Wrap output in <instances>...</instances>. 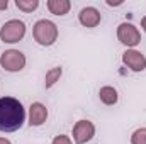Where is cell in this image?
<instances>
[{
    "label": "cell",
    "instance_id": "18",
    "mask_svg": "<svg viewBox=\"0 0 146 144\" xmlns=\"http://www.w3.org/2000/svg\"><path fill=\"white\" fill-rule=\"evenodd\" d=\"M141 29L145 31V34H146V15L143 17V19H141Z\"/></svg>",
    "mask_w": 146,
    "mask_h": 144
},
{
    "label": "cell",
    "instance_id": "16",
    "mask_svg": "<svg viewBox=\"0 0 146 144\" xmlns=\"http://www.w3.org/2000/svg\"><path fill=\"white\" fill-rule=\"evenodd\" d=\"M106 3H107L109 7H121V5H122L124 2H122V0H117V2H112V0H106Z\"/></svg>",
    "mask_w": 146,
    "mask_h": 144
},
{
    "label": "cell",
    "instance_id": "19",
    "mask_svg": "<svg viewBox=\"0 0 146 144\" xmlns=\"http://www.w3.org/2000/svg\"><path fill=\"white\" fill-rule=\"evenodd\" d=\"M0 144H12V143H10V139H7V137H0Z\"/></svg>",
    "mask_w": 146,
    "mask_h": 144
},
{
    "label": "cell",
    "instance_id": "8",
    "mask_svg": "<svg viewBox=\"0 0 146 144\" xmlns=\"http://www.w3.org/2000/svg\"><path fill=\"white\" fill-rule=\"evenodd\" d=\"M49 117V112L48 107L42 104V102H33L29 105V112H27V124L31 127H41L46 124Z\"/></svg>",
    "mask_w": 146,
    "mask_h": 144
},
{
    "label": "cell",
    "instance_id": "7",
    "mask_svg": "<svg viewBox=\"0 0 146 144\" xmlns=\"http://www.w3.org/2000/svg\"><path fill=\"white\" fill-rule=\"evenodd\" d=\"M121 59H122V65L133 73H141L146 70V56L139 49H126Z\"/></svg>",
    "mask_w": 146,
    "mask_h": 144
},
{
    "label": "cell",
    "instance_id": "14",
    "mask_svg": "<svg viewBox=\"0 0 146 144\" xmlns=\"http://www.w3.org/2000/svg\"><path fill=\"white\" fill-rule=\"evenodd\" d=\"M131 144H146V127H138L131 132Z\"/></svg>",
    "mask_w": 146,
    "mask_h": 144
},
{
    "label": "cell",
    "instance_id": "1",
    "mask_svg": "<svg viewBox=\"0 0 146 144\" xmlns=\"http://www.w3.org/2000/svg\"><path fill=\"white\" fill-rule=\"evenodd\" d=\"M27 112L15 97H0V132H15L26 124Z\"/></svg>",
    "mask_w": 146,
    "mask_h": 144
},
{
    "label": "cell",
    "instance_id": "17",
    "mask_svg": "<svg viewBox=\"0 0 146 144\" xmlns=\"http://www.w3.org/2000/svg\"><path fill=\"white\" fill-rule=\"evenodd\" d=\"M9 9V0H0V12Z\"/></svg>",
    "mask_w": 146,
    "mask_h": 144
},
{
    "label": "cell",
    "instance_id": "12",
    "mask_svg": "<svg viewBox=\"0 0 146 144\" xmlns=\"http://www.w3.org/2000/svg\"><path fill=\"white\" fill-rule=\"evenodd\" d=\"M61 76H63V68L61 66H53V68H49L46 75H44V88L46 90H51L60 80H61Z\"/></svg>",
    "mask_w": 146,
    "mask_h": 144
},
{
    "label": "cell",
    "instance_id": "15",
    "mask_svg": "<svg viewBox=\"0 0 146 144\" xmlns=\"http://www.w3.org/2000/svg\"><path fill=\"white\" fill-rule=\"evenodd\" d=\"M51 144H73V141H72V137L66 136V134H58V136L53 137Z\"/></svg>",
    "mask_w": 146,
    "mask_h": 144
},
{
    "label": "cell",
    "instance_id": "3",
    "mask_svg": "<svg viewBox=\"0 0 146 144\" xmlns=\"http://www.w3.org/2000/svg\"><path fill=\"white\" fill-rule=\"evenodd\" d=\"M27 32V26L21 19H9L0 27V41L3 44H17L21 42Z\"/></svg>",
    "mask_w": 146,
    "mask_h": 144
},
{
    "label": "cell",
    "instance_id": "10",
    "mask_svg": "<svg viewBox=\"0 0 146 144\" xmlns=\"http://www.w3.org/2000/svg\"><path fill=\"white\" fill-rule=\"evenodd\" d=\"M46 7H48L49 14H53L56 17H65L72 10V2L70 0H48Z\"/></svg>",
    "mask_w": 146,
    "mask_h": 144
},
{
    "label": "cell",
    "instance_id": "4",
    "mask_svg": "<svg viewBox=\"0 0 146 144\" xmlns=\"http://www.w3.org/2000/svg\"><path fill=\"white\" fill-rule=\"evenodd\" d=\"M27 65V58L19 49H5L0 54V68L7 73H19Z\"/></svg>",
    "mask_w": 146,
    "mask_h": 144
},
{
    "label": "cell",
    "instance_id": "2",
    "mask_svg": "<svg viewBox=\"0 0 146 144\" xmlns=\"http://www.w3.org/2000/svg\"><path fill=\"white\" fill-rule=\"evenodd\" d=\"M58 36H60L58 26L49 19H39L33 26V39L42 48H51L53 44H56Z\"/></svg>",
    "mask_w": 146,
    "mask_h": 144
},
{
    "label": "cell",
    "instance_id": "13",
    "mask_svg": "<svg viewBox=\"0 0 146 144\" xmlns=\"http://www.w3.org/2000/svg\"><path fill=\"white\" fill-rule=\"evenodd\" d=\"M15 7L24 14H31V12L37 10L39 0H15Z\"/></svg>",
    "mask_w": 146,
    "mask_h": 144
},
{
    "label": "cell",
    "instance_id": "11",
    "mask_svg": "<svg viewBox=\"0 0 146 144\" xmlns=\"http://www.w3.org/2000/svg\"><path fill=\"white\" fill-rule=\"evenodd\" d=\"M99 98H100V102H102L104 105L112 107V105H115V104L119 102V92H117L115 87L106 85V87H102V88L99 90Z\"/></svg>",
    "mask_w": 146,
    "mask_h": 144
},
{
    "label": "cell",
    "instance_id": "6",
    "mask_svg": "<svg viewBox=\"0 0 146 144\" xmlns=\"http://www.w3.org/2000/svg\"><path fill=\"white\" fill-rule=\"evenodd\" d=\"M95 136V124L88 119H82L75 122L72 129V141L75 144H87Z\"/></svg>",
    "mask_w": 146,
    "mask_h": 144
},
{
    "label": "cell",
    "instance_id": "5",
    "mask_svg": "<svg viewBox=\"0 0 146 144\" xmlns=\"http://www.w3.org/2000/svg\"><path fill=\"white\" fill-rule=\"evenodd\" d=\"M115 34H117V41L122 46H126V49H136V46H139L141 42L139 29L131 22H121L117 26Z\"/></svg>",
    "mask_w": 146,
    "mask_h": 144
},
{
    "label": "cell",
    "instance_id": "9",
    "mask_svg": "<svg viewBox=\"0 0 146 144\" xmlns=\"http://www.w3.org/2000/svg\"><path fill=\"white\" fill-rule=\"evenodd\" d=\"M78 22L87 29H94L102 22V14L97 7H92V5L83 7L78 12Z\"/></svg>",
    "mask_w": 146,
    "mask_h": 144
}]
</instances>
